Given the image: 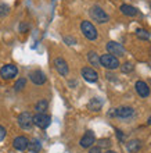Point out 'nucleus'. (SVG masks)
<instances>
[{
	"label": "nucleus",
	"instance_id": "29",
	"mask_svg": "<svg viewBox=\"0 0 151 153\" xmlns=\"http://www.w3.org/2000/svg\"><path fill=\"white\" fill-rule=\"evenodd\" d=\"M105 153H116V152H114V150H107Z\"/></svg>",
	"mask_w": 151,
	"mask_h": 153
},
{
	"label": "nucleus",
	"instance_id": "13",
	"mask_svg": "<svg viewBox=\"0 0 151 153\" xmlns=\"http://www.w3.org/2000/svg\"><path fill=\"white\" fill-rule=\"evenodd\" d=\"M28 143H29V141H28V138L27 137H17L15 139H14V142H13V146L17 150H20V152H24L25 149H28Z\"/></svg>",
	"mask_w": 151,
	"mask_h": 153
},
{
	"label": "nucleus",
	"instance_id": "1",
	"mask_svg": "<svg viewBox=\"0 0 151 153\" xmlns=\"http://www.w3.org/2000/svg\"><path fill=\"white\" fill-rule=\"evenodd\" d=\"M89 14H90L91 20L96 21V22H99V24H105V22H108V21H110L108 14L104 11L100 6H93V7L90 8Z\"/></svg>",
	"mask_w": 151,
	"mask_h": 153
},
{
	"label": "nucleus",
	"instance_id": "23",
	"mask_svg": "<svg viewBox=\"0 0 151 153\" xmlns=\"http://www.w3.org/2000/svg\"><path fill=\"white\" fill-rule=\"evenodd\" d=\"M119 67H121V71H122L123 74L132 73V71L135 70V67H133V64H132V63H125V64L119 65Z\"/></svg>",
	"mask_w": 151,
	"mask_h": 153
},
{
	"label": "nucleus",
	"instance_id": "28",
	"mask_svg": "<svg viewBox=\"0 0 151 153\" xmlns=\"http://www.w3.org/2000/svg\"><path fill=\"white\" fill-rule=\"evenodd\" d=\"M64 40H65V42H72V45H75V42H76V40L74 39V38H72V39H71V38H65Z\"/></svg>",
	"mask_w": 151,
	"mask_h": 153
},
{
	"label": "nucleus",
	"instance_id": "16",
	"mask_svg": "<svg viewBox=\"0 0 151 153\" xmlns=\"http://www.w3.org/2000/svg\"><path fill=\"white\" fill-rule=\"evenodd\" d=\"M140 143H141V142H140L139 139H132L130 142H127V145H126L127 152H130V153L139 152V149L141 148V145H140Z\"/></svg>",
	"mask_w": 151,
	"mask_h": 153
},
{
	"label": "nucleus",
	"instance_id": "7",
	"mask_svg": "<svg viewBox=\"0 0 151 153\" xmlns=\"http://www.w3.org/2000/svg\"><path fill=\"white\" fill-rule=\"evenodd\" d=\"M107 50L110 54H112V56H115V57L125 56V48H123L121 43H118V42H112V40L108 42Z\"/></svg>",
	"mask_w": 151,
	"mask_h": 153
},
{
	"label": "nucleus",
	"instance_id": "2",
	"mask_svg": "<svg viewBox=\"0 0 151 153\" xmlns=\"http://www.w3.org/2000/svg\"><path fill=\"white\" fill-rule=\"evenodd\" d=\"M80 31L83 33V36L89 40H96L99 33H97V29L90 21H82L80 22Z\"/></svg>",
	"mask_w": 151,
	"mask_h": 153
},
{
	"label": "nucleus",
	"instance_id": "25",
	"mask_svg": "<svg viewBox=\"0 0 151 153\" xmlns=\"http://www.w3.org/2000/svg\"><path fill=\"white\" fill-rule=\"evenodd\" d=\"M110 146H111L110 139H100L99 141V148H110Z\"/></svg>",
	"mask_w": 151,
	"mask_h": 153
},
{
	"label": "nucleus",
	"instance_id": "18",
	"mask_svg": "<svg viewBox=\"0 0 151 153\" xmlns=\"http://www.w3.org/2000/svg\"><path fill=\"white\" fill-rule=\"evenodd\" d=\"M88 59H89V61H90L91 65H94V67H99L100 65V57L96 52H89L88 53Z\"/></svg>",
	"mask_w": 151,
	"mask_h": 153
},
{
	"label": "nucleus",
	"instance_id": "8",
	"mask_svg": "<svg viewBox=\"0 0 151 153\" xmlns=\"http://www.w3.org/2000/svg\"><path fill=\"white\" fill-rule=\"evenodd\" d=\"M54 67H56L57 73L63 76H67L69 74V67H68V63L64 60L63 57H57L54 60Z\"/></svg>",
	"mask_w": 151,
	"mask_h": 153
},
{
	"label": "nucleus",
	"instance_id": "17",
	"mask_svg": "<svg viewBox=\"0 0 151 153\" xmlns=\"http://www.w3.org/2000/svg\"><path fill=\"white\" fill-rule=\"evenodd\" d=\"M101 106H103V103H101V100L97 99V97H94V99H91V100L89 102V109H90L91 111H99V110L101 109Z\"/></svg>",
	"mask_w": 151,
	"mask_h": 153
},
{
	"label": "nucleus",
	"instance_id": "21",
	"mask_svg": "<svg viewBox=\"0 0 151 153\" xmlns=\"http://www.w3.org/2000/svg\"><path fill=\"white\" fill-rule=\"evenodd\" d=\"M136 36L139 38V39H141V40H148L150 39V32H147V31L143 29V28H139L137 31H136Z\"/></svg>",
	"mask_w": 151,
	"mask_h": 153
},
{
	"label": "nucleus",
	"instance_id": "9",
	"mask_svg": "<svg viewBox=\"0 0 151 153\" xmlns=\"http://www.w3.org/2000/svg\"><path fill=\"white\" fill-rule=\"evenodd\" d=\"M96 142V137H94V132L93 131H86L83 137L80 138V142L79 145L83 148V149H89L93 146V143Z\"/></svg>",
	"mask_w": 151,
	"mask_h": 153
},
{
	"label": "nucleus",
	"instance_id": "14",
	"mask_svg": "<svg viewBox=\"0 0 151 153\" xmlns=\"http://www.w3.org/2000/svg\"><path fill=\"white\" fill-rule=\"evenodd\" d=\"M136 88V92L139 93V96L141 97H147L150 95V88H148V85L144 82V81H137L135 85Z\"/></svg>",
	"mask_w": 151,
	"mask_h": 153
},
{
	"label": "nucleus",
	"instance_id": "30",
	"mask_svg": "<svg viewBox=\"0 0 151 153\" xmlns=\"http://www.w3.org/2000/svg\"><path fill=\"white\" fill-rule=\"evenodd\" d=\"M147 123H148V125L151 124V117H150V118H148V121H147Z\"/></svg>",
	"mask_w": 151,
	"mask_h": 153
},
{
	"label": "nucleus",
	"instance_id": "3",
	"mask_svg": "<svg viewBox=\"0 0 151 153\" xmlns=\"http://www.w3.org/2000/svg\"><path fill=\"white\" fill-rule=\"evenodd\" d=\"M100 65L104 67L105 70H116L119 67V60H118V57L112 56V54H103V56L100 57Z\"/></svg>",
	"mask_w": 151,
	"mask_h": 153
},
{
	"label": "nucleus",
	"instance_id": "15",
	"mask_svg": "<svg viewBox=\"0 0 151 153\" xmlns=\"http://www.w3.org/2000/svg\"><path fill=\"white\" fill-rule=\"evenodd\" d=\"M121 13L125 14V16H127V17L137 16V10H136V7H133V6H130V4H122V6H121Z\"/></svg>",
	"mask_w": 151,
	"mask_h": 153
},
{
	"label": "nucleus",
	"instance_id": "10",
	"mask_svg": "<svg viewBox=\"0 0 151 153\" xmlns=\"http://www.w3.org/2000/svg\"><path fill=\"white\" fill-rule=\"evenodd\" d=\"M82 76H83L85 81H88V82H97V79H99V74H97V71H96L94 68H91V67H85V68H82Z\"/></svg>",
	"mask_w": 151,
	"mask_h": 153
},
{
	"label": "nucleus",
	"instance_id": "24",
	"mask_svg": "<svg viewBox=\"0 0 151 153\" xmlns=\"http://www.w3.org/2000/svg\"><path fill=\"white\" fill-rule=\"evenodd\" d=\"M8 13H10V7H8L7 4H4V3H0V17H4V16H7Z\"/></svg>",
	"mask_w": 151,
	"mask_h": 153
},
{
	"label": "nucleus",
	"instance_id": "26",
	"mask_svg": "<svg viewBox=\"0 0 151 153\" xmlns=\"http://www.w3.org/2000/svg\"><path fill=\"white\" fill-rule=\"evenodd\" d=\"M6 134H7V132H6V128H4L3 125H0V142L6 138Z\"/></svg>",
	"mask_w": 151,
	"mask_h": 153
},
{
	"label": "nucleus",
	"instance_id": "20",
	"mask_svg": "<svg viewBox=\"0 0 151 153\" xmlns=\"http://www.w3.org/2000/svg\"><path fill=\"white\" fill-rule=\"evenodd\" d=\"M47 100H44V99H42V100H39L38 103L35 105V110L38 111V113H44L46 110H47Z\"/></svg>",
	"mask_w": 151,
	"mask_h": 153
},
{
	"label": "nucleus",
	"instance_id": "4",
	"mask_svg": "<svg viewBox=\"0 0 151 153\" xmlns=\"http://www.w3.org/2000/svg\"><path fill=\"white\" fill-rule=\"evenodd\" d=\"M33 124L40 129H46L52 124V117L46 113H36L33 116Z\"/></svg>",
	"mask_w": 151,
	"mask_h": 153
},
{
	"label": "nucleus",
	"instance_id": "22",
	"mask_svg": "<svg viewBox=\"0 0 151 153\" xmlns=\"http://www.w3.org/2000/svg\"><path fill=\"white\" fill-rule=\"evenodd\" d=\"M25 84H27V79H25V78H20V79L15 82V85H14V91H15V92L22 91V89L25 88Z\"/></svg>",
	"mask_w": 151,
	"mask_h": 153
},
{
	"label": "nucleus",
	"instance_id": "11",
	"mask_svg": "<svg viewBox=\"0 0 151 153\" xmlns=\"http://www.w3.org/2000/svg\"><path fill=\"white\" fill-rule=\"evenodd\" d=\"M29 79L33 82L35 85H43L47 78H46V74L43 71H40V70H35V71H32L29 73Z\"/></svg>",
	"mask_w": 151,
	"mask_h": 153
},
{
	"label": "nucleus",
	"instance_id": "31",
	"mask_svg": "<svg viewBox=\"0 0 151 153\" xmlns=\"http://www.w3.org/2000/svg\"><path fill=\"white\" fill-rule=\"evenodd\" d=\"M150 6H151V3H150Z\"/></svg>",
	"mask_w": 151,
	"mask_h": 153
},
{
	"label": "nucleus",
	"instance_id": "19",
	"mask_svg": "<svg viewBox=\"0 0 151 153\" xmlns=\"http://www.w3.org/2000/svg\"><path fill=\"white\" fill-rule=\"evenodd\" d=\"M40 149H42V145H40V142L38 141V139H33L32 142H29V143H28V150H29V152L38 153Z\"/></svg>",
	"mask_w": 151,
	"mask_h": 153
},
{
	"label": "nucleus",
	"instance_id": "27",
	"mask_svg": "<svg viewBox=\"0 0 151 153\" xmlns=\"http://www.w3.org/2000/svg\"><path fill=\"white\" fill-rule=\"evenodd\" d=\"M89 153H101V148H99V146H93V148L89 149Z\"/></svg>",
	"mask_w": 151,
	"mask_h": 153
},
{
	"label": "nucleus",
	"instance_id": "5",
	"mask_svg": "<svg viewBox=\"0 0 151 153\" xmlns=\"http://www.w3.org/2000/svg\"><path fill=\"white\" fill-rule=\"evenodd\" d=\"M17 121H18V125L22 129H31L32 125H33V116L29 111H24L18 116Z\"/></svg>",
	"mask_w": 151,
	"mask_h": 153
},
{
	"label": "nucleus",
	"instance_id": "12",
	"mask_svg": "<svg viewBox=\"0 0 151 153\" xmlns=\"http://www.w3.org/2000/svg\"><path fill=\"white\" fill-rule=\"evenodd\" d=\"M135 113V110L132 107H127V106H121L114 111V116L119 117V118H127V117H132Z\"/></svg>",
	"mask_w": 151,
	"mask_h": 153
},
{
	"label": "nucleus",
	"instance_id": "6",
	"mask_svg": "<svg viewBox=\"0 0 151 153\" xmlns=\"http://www.w3.org/2000/svg\"><path fill=\"white\" fill-rule=\"evenodd\" d=\"M17 74H18V68L14 64H6L0 70V76L3 79H13L14 76H17Z\"/></svg>",
	"mask_w": 151,
	"mask_h": 153
}]
</instances>
